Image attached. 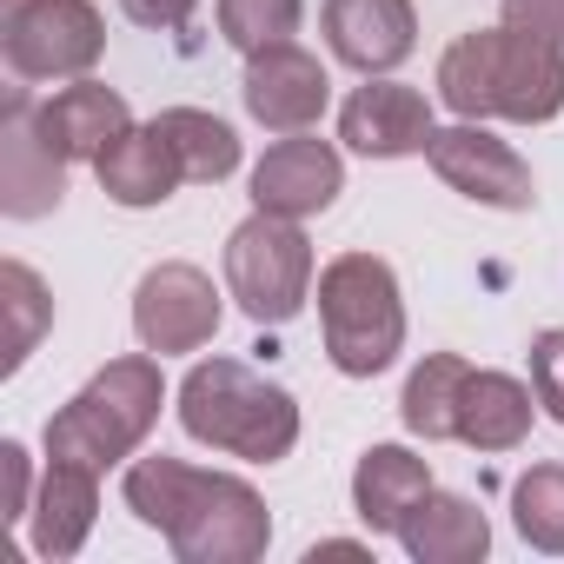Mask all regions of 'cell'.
<instances>
[{"instance_id": "cell-1", "label": "cell", "mask_w": 564, "mask_h": 564, "mask_svg": "<svg viewBox=\"0 0 564 564\" xmlns=\"http://www.w3.org/2000/svg\"><path fill=\"white\" fill-rule=\"evenodd\" d=\"M127 511L153 524L180 564H252L272 544L265 498L232 471H199L186 458H133L127 465Z\"/></svg>"}, {"instance_id": "cell-2", "label": "cell", "mask_w": 564, "mask_h": 564, "mask_svg": "<svg viewBox=\"0 0 564 564\" xmlns=\"http://www.w3.org/2000/svg\"><path fill=\"white\" fill-rule=\"evenodd\" d=\"M438 100L458 120L544 127L564 113V41L531 28H471L438 54Z\"/></svg>"}, {"instance_id": "cell-3", "label": "cell", "mask_w": 564, "mask_h": 564, "mask_svg": "<svg viewBox=\"0 0 564 564\" xmlns=\"http://www.w3.org/2000/svg\"><path fill=\"white\" fill-rule=\"evenodd\" d=\"M180 425L213 452L272 465L300 445V399L272 386L265 372H252L246 359H199L180 386Z\"/></svg>"}, {"instance_id": "cell-4", "label": "cell", "mask_w": 564, "mask_h": 564, "mask_svg": "<svg viewBox=\"0 0 564 564\" xmlns=\"http://www.w3.org/2000/svg\"><path fill=\"white\" fill-rule=\"evenodd\" d=\"M160 405H166L160 359H147V352L107 359V366L47 419V458L107 471V465H120V458H133V452L147 445V432L160 425Z\"/></svg>"}, {"instance_id": "cell-5", "label": "cell", "mask_w": 564, "mask_h": 564, "mask_svg": "<svg viewBox=\"0 0 564 564\" xmlns=\"http://www.w3.org/2000/svg\"><path fill=\"white\" fill-rule=\"evenodd\" d=\"M319 333L346 379H379L405 346L399 279L379 252H339L319 272Z\"/></svg>"}, {"instance_id": "cell-6", "label": "cell", "mask_w": 564, "mask_h": 564, "mask_svg": "<svg viewBox=\"0 0 564 564\" xmlns=\"http://www.w3.org/2000/svg\"><path fill=\"white\" fill-rule=\"evenodd\" d=\"M226 293L239 300V313L252 326L300 319V306L313 300V246H306L300 219L252 213L246 226H232V239H226Z\"/></svg>"}, {"instance_id": "cell-7", "label": "cell", "mask_w": 564, "mask_h": 564, "mask_svg": "<svg viewBox=\"0 0 564 564\" xmlns=\"http://www.w3.org/2000/svg\"><path fill=\"white\" fill-rule=\"evenodd\" d=\"M0 54L14 80H87L107 54L94 0H8L0 8Z\"/></svg>"}, {"instance_id": "cell-8", "label": "cell", "mask_w": 564, "mask_h": 564, "mask_svg": "<svg viewBox=\"0 0 564 564\" xmlns=\"http://www.w3.org/2000/svg\"><path fill=\"white\" fill-rule=\"evenodd\" d=\"M61 193H67V153L41 127V107L28 100V87H14L8 113H0V213L47 219L61 206Z\"/></svg>"}, {"instance_id": "cell-9", "label": "cell", "mask_w": 564, "mask_h": 564, "mask_svg": "<svg viewBox=\"0 0 564 564\" xmlns=\"http://www.w3.org/2000/svg\"><path fill=\"white\" fill-rule=\"evenodd\" d=\"M425 160H432V173H438L452 193H465V199H478V206L531 213V199H538L531 166H524L498 133H485L478 120L438 127V133H432V147H425Z\"/></svg>"}, {"instance_id": "cell-10", "label": "cell", "mask_w": 564, "mask_h": 564, "mask_svg": "<svg viewBox=\"0 0 564 564\" xmlns=\"http://www.w3.org/2000/svg\"><path fill=\"white\" fill-rule=\"evenodd\" d=\"M133 333L147 352H199L213 333H219V293H213V279L186 259H166L140 279V293H133Z\"/></svg>"}, {"instance_id": "cell-11", "label": "cell", "mask_w": 564, "mask_h": 564, "mask_svg": "<svg viewBox=\"0 0 564 564\" xmlns=\"http://www.w3.org/2000/svg\"><path fill=\"white\" fill-rule=\"evenodd\" d=\"M239 94H246V113L259 120V127H272V133H306L319 113H326V100H333V80H326V67L306 54V47H265V54H246V80H239Z\"/></svg>"}, {"instance_id": "cell-12", "label": "cell", "mask_w": 564, "mask_h": 564, "mask_svg": "<svg viewBox=\"0 0 564 564\" xmlns=\"http://www.w3.org/2000/svg\"><path fill=\"white\" fill-rule=\"evenodd\" d=\"M346 186V166H339V147L326 140H306V133H286L279 147H265V160L252 166V206L259 213H279V219H313L339 199Z\"/></svg>"}, {"instance_id": "cell-13", "label": "cell", "mask_w": 564, "mask_h": 564, "mask_svg": "<svg viewBox=\"0 0 564 564\" xmlns=\"http://www.w3.org/2000/svg\"><path fill=\"white\" fill-rule=\"evenodd\" d=\"M432 100L419 87H399V80H366L346 107H339V140L366 160H405V153H425L432 147Z\"/></svg>"}, {"instance_id": "cell-14", "label": "cell", "mask_w": 564, "mask_h": 564, "mask_svg": "<svg viewBox=\"0 0 564 564\" xmlns=\"http://www.w3.org/2000/svg\"><path fill=\"white\" fill-rule=\"evenodd\" d=\"M326 47L352 74H392L419 47V14L412 0H326Z\"/></svg>"}, {"instance_id": "cell-15", "label": "cell", "mask_w": 564, "mask_h": 564, "mask_svg": "<svg viewBox=\"0 0 564 564\" xmlns=\"http://www.w3.org/2000/svg\"><path fill=\"white\" fill-rule=\"evenodd\" d=\"M94 173H100V193L113 199V206H166L173 199V186L186 180V166H180V153H173V140L160 133V127H127L100 160H94Z\"/></svg>"}, {"instance_id": "cell-16", "label": "cell", "mask_w": 564, "mask_h": 564, "mask_svg": "<svg viewBox=\"0 0 564 564\" xmlns=\"http://www.w3.org/2000/svg\"><path fill=\"white\" fill-rule=\"evenodd\" d=\"M399 544L412 564H478L491 551V524L458 491H425L419 511L399 524Z\"/></svg>"}, {"instance_id": "cell-17", "label": "cell", "mask_w": 564, "mask_h": 564, "mask_svg": "<svg viewBox=\"0 0 564 564\" xmlns=\"http://www.w3.org/2000/svg\"><path fill=\"white\" fill-rule=\"evenodd\" d=\"M425 491H432V465L419 452H405V445H372L359 458V471H352V511L372 531H399L419 511Z\"/></svg>"}, {"instance_id": "cell-18", "label": "cell", "mask_w": 564, "mask_h": 564, "mask_svg": "<svg viewBox=\"0 0 564 564\" xmlns=\"http://www.w3.org/2000/svg\"><path fill=\"white\" fill-rule=\"evenodd\" d=\"M94 511H100V471L47 458L41 505H34V551L41 557H74L94 531Z\"/></svg>"}, {"instance_id": "cell-19", "label": "cell", "mask_w": 564, "mask_h": 564, "mask_svg": "<svg viewBox=\"0 0 564 564\" xmlns=\"http://www.w3.org/2000/svg\"><path fill=\"white\" fill-rule=\"evenodd\" d=\"M41 127L54 133V147H61L67 160H100V153L133 127V113H127V100H120L113 87L74 80L67 94H54V100L41 107Z\"/></svg>"}, {"instance_id": "cell-20", "label": "cell", "mask_w": 564, "mask_h": 564, "mask_svg": "<svg viewBox=\"0 0 564 564\" xmlns=\"http://www.w3.org/2000/svg\"><path fill=\"white\" fill-rule=\"evenodd\" d=\"M531 432V392L511 372H478L458 392V445L471 452H518Z\"/></svg>"}, {"instance_id": "cell-21", "label": "cell", "mask_w": 564, "mask_h": 564, "mask_svg": "<svg viewBox=\"0 0 564 564\" xmlns=\"http://www.w3.org/2000/svg\"><path fill=\"white\" fill-rule=\"evenodd\" d=\"M471 366L458 352H425L405 379V399H399V419L412 438L438 445V438H458V392H465Z\"/></svg>"}, {"instance_id": "cell-22", "label": "cell", "mask_w": 564, "mask_h": 564, "mask_svg": "<svg viewBox=\"0 0 564 564\" xmlns=\"http://www.w3.org/2000/svg\"><path fill=\"white\" fill-rule=\"evenodd\" d=\"M153 127L173 140V153H180L186 180H199V186H219V180L239 166V133H232L219 113H199V107H166Z\"/></svg>"}, {"instance_id": "cell-23", "label": "cell", "mask_w": 564, "mask_h": 564, "mask_svg": "<svg viewBox=\"0 0 564 564\" xmlns=\"http://www.w3.org/2000/svg\"><path fill=\"white\" fill-rule=\"evenodd\" d=\"M0 313H8V359H0V372H21L28 352L41 346V333L54 326V300L34 265H21V259L0 265Z\"/></svg>"}, {"instance_id": "cell-24", "label": "cell", "mask_w": 564, "mask_h": 564, "mask_svg": "<svg viewBox=\"0 0 564 564\" xmlns=\"http://www.w3.org/2000/svg\"><path fill=\"white\" fill-rule=\"evenodd\" d=\"M511 524L531 551L564 557V465H531L511 485Z\"/></svg>"}, {"instance_id": "cell-25", "label": "cell", "mask_w": 564, "mask_h": 564, "mask_svg": "<svg viewBox=\"0 0 564 564\" xmlns=\"http://www.w3.org/2000/svg\"><path fill=\"white\" fill-rule=\"evenodd\" d=\"M300 14H306V0H219V34L239 54H265L300 34Z\"/></svg>"}, {"instance_id": "cell-26", "label": "cell", "mask_w": 564, "mask_h": 564, "mask_svg": "<svg viewBox=\"0 0 564 564\" xmlns=\"http://www.w3.org/2000/svg\"><path fill=\"white\" fill-rule=\"evenodd\" d=\"M531 392H538V405L564 425V326H551V333L531 339Z\"/></svg>"}, {"instance_id": "cell-27", "label": "cell", "mask_w": 564, "mask_h": 564, "mask_svg": "<svg viewBox=\"0 0 564 564\" xmlns=\"http://www.w3.org/2000/svg\"><path fill=\"white\" fill-rule=\"evenodd\" d=\"M199 0H120V14L133 28H186Z\"/></svg>"}, {"instance_id": "cell-28", "label": "cell", "mask_w": 564, "mask_h": 564, "mask_svg": "<svg viewBox=\"0 0 564 564\" xmlns=\"http://www.w3.org/2000/svg\"><path fill=\"white\" fill-rule=\"evenodd\" d=\"M0 471H8V518H34V505H28V452L14 438L0 445Z\"/></svg>"}]
</instances>
